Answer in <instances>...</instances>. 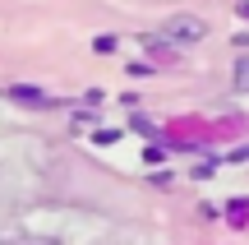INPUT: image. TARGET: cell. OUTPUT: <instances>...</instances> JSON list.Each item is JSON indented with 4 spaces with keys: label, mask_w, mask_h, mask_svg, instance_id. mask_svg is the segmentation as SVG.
<instances>
[{
    "label": "cell",
    "mask_w": 249,
    "mask_h": 245,
    "mask_svg": "<svg viewBox=\"0 0 249 245\" xmlns=\"http://www.w3.org/2000/svg\"><path fill=\"white\" fill-rule=\"evenodd\" d=\"M171 37H180V42H189V37H203V19H171Z\"/></svg>",
    "instance_id": "6da1fadb"
},
{
    "label": "cell",
    "mask_w": 249,
    "mask_h": 245,
    "mask_svg": "<svg viewBox=\"0 0 249 245\" xmlns=\"http://www.w3.org/2000/svg\"><path fill=\"white\" fill-rule=\"evenodd\" d=\"M235 83H240V88H249V60L240 65V79H235Z\"/></svg>",
    "instance_id": "7a4b0ae2"
}]
</instances>
